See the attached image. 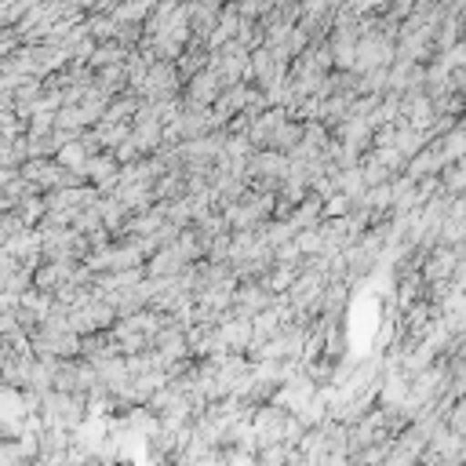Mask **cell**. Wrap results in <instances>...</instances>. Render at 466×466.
Instances as JSON below:
<instances>
[{
	"label": "cell",
	"mask_w": 466,
	"mask_h": 466,
	"mask_svg": "<svg viewBox=\"0 0 466 466\" xmlns=\"http://www.w3.org/2000/svg\"><path fill=\"white\" fill-rule=\"evenodd\" d=\"M36 415L44 419V426H47V430L76 433V430L87 422V404H84L80 397H73V393H58V390H51V393L40 400Z\"/></svg>",
	"instance_id": "1"
},
{
	"label": "cell",
	"mask_w": 466,
	"mask_h": 466,
	"mask_svg": "<svg viewBox=\"0 0 466 466\" xmlns=\"http://www.w3.org/2000/svg\"><path fill=\"white\" fill-rule=\"evenodd\" d=\"M182 87H186V80H182V73H178V66L175 62H153V69H149V76H146V87H142V102H171V98H182Z\"/></svg>",
	"instance_id": "2"
},
{
	"label": "cell",
	"mask_w": 466,
	"mask_h": 466,
	"mask_svg": "<svg viewBox=\"0 0 466 466\" xmlns=\"http://www.w3.org/2000/svg\"><path fill=\"white\" fill-rule=\"evenodd\" d=\"M215 73H218V80H222V87H237V84H248V66H251V51L244 47V44H226V47H218L215 55H211V62H208Z\"/></svg>",
	"instance_id": "3"
},
{
	"label": "cell",
	"mask_w": 466,
	"mask_h": 466,
	"mask_svg": "<svg viewBox=\"0 0 466 466\" xmlns=\"http://www.w3.org/2000/svg\"><path fill=\"white\" fill-rule=\"evenodd\" d=\"M288 411L277 408V404H262V408H251V433H255V444L258 448H269V444H284V430H288Z\"/></svg>",
	"instance_id": "4"
},
{
	"label": "cell",
	"mask_w": 466,
	"mask_h": 466,
	"mask_svg": "<svg viewBox=\"0 0 466 466\" xmlns=\"http://www.w3.org/2000/svg\"><path fill=\"white\" fill-rule=\"evenodd\" d=\"M131 146L142 153V157H153L160 146H164V124L157 120V109L149 102H142L138 116L131 120Z\"/></svg>",
	"instance_id": "5"
},
{
	"label": "cell",
	"mask_w": 466,
	"mask_h": 466,
	"mask_svg": "<svg viewBox=\"0 0 466 466\" xmlns=\"http://www.w3.org/2000/svg\"><path fill=\"white\" fill-rule=\"evenodd\" d=\"M222 91H226V87H222L218 73L208 66V69H200L197 76H189V80H186L182 98H186L189 106H204V109H211V106L218 102V95H222Z\"/></svg>",
	"instance_id": "6"
},
{
	"label": "cell",
	"mask_w": 466,
	"mask_h": 466,
	"mask_svg": "<svg viewBox=\"0 0 466 466\" xmlns=\"http://www.w3.org/2000/svg\"><path fill=\"white\" fill-rule=\"evenodd\" d=\"M273 306V295L258 284V280H244L240 288H237V295H233V317H244V320H255L258 313H266Z\"/></svg>",
	"instance_id": "7"
},
{
	"label": "cell",
	"mask_w": 466,
	"mask_h": 466,
	"mask_svg": "<svg viewBox=\"0 0 466 466\" xmlns=\"http://www.w3.org/2000/svg\"><path fill=\"white\" fill-rule=\"evenodd\" d=\"M76 269H80V262H40V266L33 269V288L55 295V291H62L66 284H73Z\"/></svg>",
	"instance_id": "8"
},
{
	"label": "cell",
	"mask_w": 466,
	"mask_h": 466,
	"mask_svg": "<svg viewBox=\"0 0 466 466\" xmlns=\"http://www.w3.org/2000/svg\"><path fill=\"white\" fill-rule=\"evenodd\" d=\"M4 251H11L25 269H36L40 262H44V248H40V229H22V233H15L11 237V244L4 248Z\"/></svg>",
	"instance_id": "9"
},
{
	"label": "cell",
	"mask_w": 466,
	"mask_h": 466,
	"mask_svg": "<svg viewBox=\"0 0 466 466\" xmlns=\"http://www.w3.org/2000/svg\"><path fill=\"white\" fill-rule=\"evenodd\" d=\"M91 131H95V138H98V146L106 153H113L116 146H124L131 138V124H113V120H98Z\"/></svg>",
	"instance_id": "10"
},
{
	"label": "cell",
	"mask_w": 466,
	"mask_h": 466,
	"mask_svg": "<svg viewBox=\"0 0 466 466\" xmlns=\"http://www.w3.org/2000/svg\"><path fill=\"white\" fill-rule=\"evenodd\" d=\"M364 175H360V164L357 167H346V171H335V193H342V197H350L353 204L364 197Z\"/></svg>",
	"instance_id": "11"
},
{
	"label": "cell",
	"mask_w": 466,
	"mask_h": 466,
	"mask_svg": "<svg viewBox=\"0 0 466 466\" xmlns=\"http://www.w3.org/2000/svg\"><path fill=\"white\" fill-rule=\"evenodd\" d=\"M444 426H448L455 437H466V397H455V404L448 408Z\"/></svg>",
	"instance_id": "12"
}]
</instances>
